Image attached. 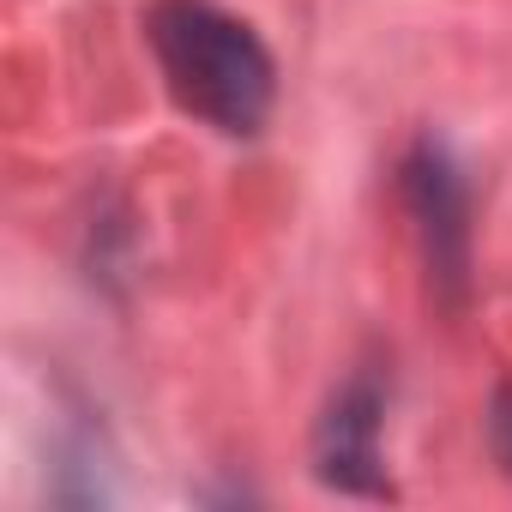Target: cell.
Segmentation results:
<instances>
[{"instance_id":"obj_1","label":"cell","mask_w":512,"mask_h":512,"mask_svg":"<svg viewBox=\"0 0 512 512\" xmlns=\"http://www.w3.org/2000/svg\"><path fill=\"white\" fill-rule=\"evenodd\" d=\"M145 43L181 115L223 139H260L278 103V61L247 19L217 0H151Z\"/></svg>"},{"instance_id":"obj_2","label":"cell","mask_w":512,"mask_h":512,"mask_svg":"<svg viewBox=\"0 0 512 512\" xmlns=\"http://www.w3.org/2000/svg\"><path fill=\"white\" fill-rule=\"evenodd\" d=\"M398 187H404V211L422 241L428 284L446 308H458L470 290V187H464V169L446 151V139L422 133L398 163Z\"/></svg>"},{"instance_id":"obj_3","label":"cell","mask_w":512,"mask_h":512,"mask_svg":"<svg viewBox=\"0 0 512 512\" xmlns=\"http://www.w3.org/2000/svg\"><path fill=\"white\" fill-rule=\"evenodd\" d=\"M386 386L374 368H356L320 410L314 422V476L332 494H356V500H386L392 476H386Z\"/></svg>"},{"instance_id":"obj_4","label":"cell","mask_w":512,"mask_h":512,"mask_svg":"<svg viewBox=\"0 0 512 512\" xmlns=\"http://www.w3.org/2000/svg\"><path fill=\"white\" fill-rule=\"evenodd\" d=\"M488 446H494L500 470L512 476V380L494 386V404H488Z\"/></svg>"}]
</instances>
